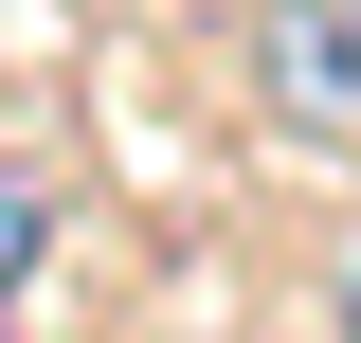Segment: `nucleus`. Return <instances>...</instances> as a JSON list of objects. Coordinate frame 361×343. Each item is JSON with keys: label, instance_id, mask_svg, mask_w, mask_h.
Returning a JSON list of instances; mask_svg holds the SVG:
<instances>
[{"label": "nucleus", "instance_id": "1", "mask_svg": "<svg viewBox=\"0 0 361 343\" xmlns=\"http://www.w3.org/2000/svg\"><path fill=\"white\" fill-rule=\"evenodd\" d=\"M253 90H271V127L361 145V0H253Z\"/></svg>", "mask_w": 361, "mask_h": 343}, {"label": "nucleus", "instance_id": "2", "mask_svg": "<svg viewBox=\"0 0 361 343\" xmlns=\"http://www.w3.org/2000/svg\"><path fill=\"white\" fill-rule=\"evenodd\" d=\"M37 253H54V199H37V181H0V307L37 289Z\"/></svg>", "mask_w": 361, "mask_h": 343}, {"label": "nucleus", "instance_id": "3", "mask_svg": "<svg viewBox=\"0 0 361 343\" xmlns=\"http://www.w3.org/2000/svg\"><path fill=\"white\" fill-rule=\"evenodd\" d=\"M343 343H361V271H343Z\"/></svg>", "mask_w": 361, "mask_h": 343}]
</instances>
